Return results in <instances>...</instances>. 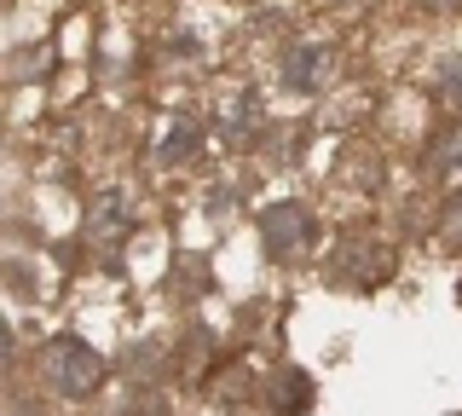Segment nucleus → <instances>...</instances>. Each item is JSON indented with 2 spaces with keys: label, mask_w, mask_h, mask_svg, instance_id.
Segmentation results:
<instances>
[{
  "label": "nucleus",
  "mask_w": 462,
  "mask_h": 416,
  "mask_svg": "<svg viewBox=\"0 0 462 416\" xmlns=\"http://www.w3.org/2000/svg\"><path fill=\"white\" fill-rule=\"evenodd\" d=\"M52 376L64 382V387H81V382H93L98 376V358L81 347V341H58V353H52Z\"/></svg>",
  "instance_id": "nucleus-1"
},
{
  "label": "nucleus",
  "mask_w": 462,
  "mask_h": 416,
  "mask_svg": "<svg viewBox=\"0 0 462 416\" xmlns=\"http://www.w3.org/2000/svg\"><path fill=\"white\" fill-rule=\"evenodd\" d=\"M266 237H272V249H295V243L307 237V214L295 203H283L278 214H266Z\"/></svg>",
  "instance_id": "nucleus-2"
},
{
  "label": "nucleus",
  "mask_w": 462,
  "mask_h": 416,
  "mask_svg": "<svg viewBox=\"0 0 462 416\" xmlns=\"http://www.w3.org/2000/svg\"><path fill=\"white\" fill-rule=\"evenodd\" d=\"M428 6H457V0H428Z\"/></svg>",
  "instance_id": "nucleus-3"
}]
</instances>
